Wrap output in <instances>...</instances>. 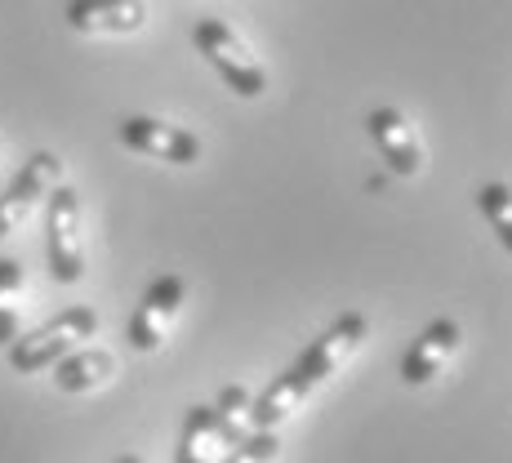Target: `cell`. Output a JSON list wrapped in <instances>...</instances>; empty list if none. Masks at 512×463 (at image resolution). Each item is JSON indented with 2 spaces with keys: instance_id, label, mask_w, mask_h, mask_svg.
Wrapping results in <instances>:
<instances>
[{
  "instance_id": "obj_9",
  "label": "cell",
  "mask_w": 512,
  "mask_h": 463,
  "mask_svg": "<svg viewBox=\"0 0 512 463\" xmlns=\"http://www.w3.org/2000/svg\"><path fill=\"white\" fill-rule=\"evenodd\" d=\"M366 134L374 139L383 165H388L397 179H415L423 170V147L415 139V125L406 121V112H397V107H374L366 116Z\"/></svg>"
},
{
  "instance_id": "obj_10",
  "label": "cell",
  "mask_w": 512,
  "mask_h": 463,
  "mask_svg": "<svg viewBox=\"0 0 512 463\" xmlns=\"http://www.w3.org/2000/svg\"><path fill=\"white\" fill-rule=\"evenodd\" d=\"M459 343H464V334H459V321L450 317H437L423 325V334L415 343L406 348V357H401V383L406 388H423V383H432L441 374V366H446V357H455Z\"/></svg>"
},
{
  "instance_id": "obj_4",
  "label": "cell",
  "mask_w": 512,
  "mask_h": 463,
  "mask_svg": "<svg viewBox=\"0 0 512 463\" xmlns=\"http://www.w3.org/2000/svg\"><path fill=\"white\" fill-rule=\"evenodd\" d=\"M45 263H49V277L58 285H76L85 277L81 196L67 183H54L45 196Z\"/></svg>"
},
{
  "instance_id": "obj_11",
  "label": "cell",
  "mask_w": 512,
  "mask_h": 463,
  "mask_svg": "<svg viewBox=\"0 0 512 463\" xmlns=\"http://www.w3.org/2000/svg\"><path fill=\"white\" fill-rule=\"evenodd\" d=\"M63 18L81 36H130L147 23L143 0H67Z\"/></svg>"
},
{
  "instance_id": "obj_12",
  "label": "cell",
  "mask_w": 512,
  "mask_h": 463,
  "mask_svg": "<svg viewBox=\"0 0 512 463\" xmlns=\"http://www.w3.org/2000/svg\"><path fill=\"white\" fill-rule=\"evenodd\" d=\"M116 374V357L107 348H72L67 357L54 361V383L58 392H94Z\"/></svg>"
},
{
  "instance_id": "obj_3",
  "label": "cell",
  "mask_w": 512,
  "mask_h": 463,
  "mask_svg": "<svg viewBox=\"0 0 512 463\" xmlns=\"http://www.w3.org/2000/svg\"><path fill=\"white\" fill-rule=\"evenodd\" d=\"M192 45H196V54L219 72V81L228 85L236 98H259L263 90H268V72H263V63L245 49V41L232 32L228 23H219V18H196Z\"/></svg>"
},
{
  "instance_id": "obj_8",
  "label": "cell",
  "mask_w": 512,
  "mask_h": 463,
  "mask_svg": "<svg viewBox=\"0 0 512 463\" xmlns=\"http://www.w3.org/2000/svg\"><path fill=\"white\" fill-rule=\"evenodd\" d=\"M63 179V161L54 152H32L23 161V170L9 179V187L0 192V236H9L27 214L41 205V196H49V187Z\"/></svg>"
},
{
  "instance_id": "obj_1",
  "label": "cell",
  "mask_w": 512,
  "mask_h": 463,
  "mask_svg": "<svg viewBox=\"0 0 512 463\" xmlns=\"http://www.w3.org/2000/svg\"><path fill=\"white\" fill-rule=\"evenodd\" d=\"M366 339H370L366 312H343V317H334L326 330L250 401V428H277V423H285L321 383H330L334 374H339V366Z\"/></svg>"
},
{
  "instance_id": "obj_2",
  "label": "cell",
  "mask_w": 512,
  "mask_h": 463,
  "mask_svg": "<svg viewBox=\"0 0 512 463\" xmlns=\"http://www.w3.org/2000/svg\"><path fill=\"white\" fill-rule=\"evenodd\" d=\"M98 334V312L85 308V303H72V308H63L58 317H49L45 325H36V330L18 334L14 343H9V370L14 374H41L49 370L58 357H67L72 348H81L85 339H94Z\"/></svg>"
},
{
  "instance_id": "obj_14",
  "label": "cell",
  "mask_w": 512,
  "mask_h": 463,
  "mask_svg": "<svg viewBox=\"0 0 512 463\" xmlns=\"http://www.w3.org/2000/svg\"><path fill=\"white\" fill-rule=\"evenodd\" d=\"M472 201H477V210L486 214V223H490V232L499 236V245L512 254V187L508 183H481Z\"/></svg>"
},
{
  "instance_id": "obj_13",
  "label": "cell",
  "mask_w": 512,
  "mask_h": 463,
  "mask_svg": "<svg viewBox=\"0 0 512 463\" xmlns=\"http://www.w3.org/2000/svg\"><path fill=\"white\" fill-rule=\"evenodd\" d=\"M23 263L0 259V348L18 339V312H23Z\"/></svg>"
},
{
  "instance_id": "obj_7",
  "label": "cell",
  "mask_w": 512,
  "mask_h": 463,
  "mask_svg": "<svg viewBox=\"0 0 512 463\" xmlns=\"http://www.w3.org/2000/svg\"><path fill=\"white\" fill-rule=\"evenodd\" d=\"M250 437V428L223 419L214 406H192L183 415L179 446H174V463H219L232 446Z\"/></svg>"
},
{
  "instance_id": "obj_16",
  "label": "cell",
  "mask_w": 512,
  "mask_h": 463,
  "mask_svg": "<svg viewBox=\"0 0 512 463\" xmlns=\"http://www.w3.org/2000/svg\"><path fill=\"white\" fill-rule=\"evenodd\" d=\"M116 463H143L139 455H121V459H116Z\"/></svg>"
},
{
  "instance_id": "obj_6",
  "label": "cell",
  "mask_w": 512,
  "mask_h": 463,
  "mask_svg": "<svg viewBox=\"0 0 512 463\" xmlns=\"http://www.w3.org/2000/svg\"><path fill=\"white\" fill-rule=\"evenodd\" d=\"M187 299V281L174 277V272H165V277H156L152 285L143 290L139 308H134L130 317V330H125V339H130L134 352H156L165 343V334H170V321L179 317Z\"/></svg>"
},
{
  "instance_id": "obj_15",
  "label": "cell",
  "mask_w": 512,
  "mask_h": 463,
  "mask_svg": "<svg viewBox=\"0 0 512 463\" xmlns=\"http://www.w3.org/2000/svg\"><path fill=\"white\" fill-rule=\"evenodd\" d=\"M277 455H281L277 432H272V428H254L250 437H245L241 446H232L219 463H277Z\"/></svg>"
},
{
  "instance_id": "obj_5",
  "label": "cell",
  "mask_w": 512,
  "mask_h": 463,
  "mask_svg": "<svg viewBox=\"0 0 512 463\" xmlns=\"http://www.w3.org/2000/svg\"><path fill=\"white\" fill-rule=\"evenodd\" d=\"M116 143L139 152V156H152V161H165V165H196L201 161V139H196L192 130H183V125L156 121V116H121Z\"/></svg>"
}]
</instances>
